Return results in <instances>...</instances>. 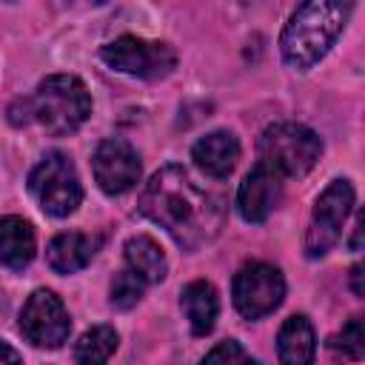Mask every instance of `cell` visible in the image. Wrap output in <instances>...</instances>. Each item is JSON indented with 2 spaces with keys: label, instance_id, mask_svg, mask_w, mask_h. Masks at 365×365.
Wrapping results in <instances>:
<instances>
[{
  "label": "cell",
  "instance_id": "cell-10",
  "mask_svg": "<svg viewBox=\"0 0 365 365\" xmlns=\"http://www.w3.org/2000/svg\"><path fill=\"white\" fill-rule=\"evenodd\" d=\"M94 177L100 188L111 197L125 194L140 180V157L125 140H103L94 151Z\"/></svg>",
  "mask_w": 365,
  "mask_h": 365
},
{
  "label": "cell",
  "instance_id": "cell-2",
  "mask_svg": "<svg viewBox=\"0 0 365 365\" xmlns=\"http://www.w3.org/2000/svg\"><path fill=\"white\" fill-rule=\"evenodd\" d=\"M356 0H302L279 37V51L288 68L308 71L319 63L351 20Z\"/></svg>",
  "mask_w": 365,
  "mask_h": 365
},
{
  "label": "cell",
  "instance_id": "cell-1",
  "mask_svg": "<svg viewBox=\"0 0 365 365\" xmlns=\"http://www.w3.org/2000/svg\"><path fill=\"white\" fill-rule=\"evenodd\" d=\"M140 214L165 228L177 245L197 251L222 228V208L180 165L160 168L143 188Z\"/></svg>",
  "mask_w": 365,
  "mask_h": 365
},
{
  "label": "cell",
  "instance_id": "cell-8",
  "mask_svg": "<svg viewBox=\"0 0 365 365\" xmlns=\"http://www.w3.org/2000/svg\"><path fill=\"white\" fill-rule=\"evenodd\" d=\"M231 294H234L237 311L245 319H259L274 308H279L285 297V279L279 268L268 262H245L234 277Z\"/></svg>",
  "mask_w": 365,
  "mask_h": 365
},
{
  "label": "cell",
  "instance_id": "cell-13",
  "mask_svg": "<svg viewBox=\"0 0 365 365\" xmlns=\"http://www.w3.org/2000/svg\"><path fill=\"white\" fill-rule=\"evenodd\" d=\"M97 251V240L83 231H66L57 234L46 248V262L57 274H74L91 262Z\"/></svg>",
  "mask_w": 365,
  "mask_h": 365
},
{
  "label": "cell",
  "instance_id": "cell-19",
  "mask_svg": "<svg viewBox=\"0 0 365 365\" xmlns=\"http://www.w3.org/2000/svg\"><path fill=\"white\" fill-rule=\"evenodd\" d=\"M336 354H342V356H348V359H362V354H365V334H362V319L359 317H354V319H348L345 325H342V331L336 334V336H331V342H328Z\"/></svg>",
  "mask_w": 365,
  "mask_h": 365
},
{
  "label": "cell",
  "instance_id": "cell-3",
  "mask_svg": "<svg viewBox=\"0 0 365 365\" xmlns=\"http://www.w3.org/2000/svg\"><path fill=\"white\" fill-rule=\"evenodd\" d=\"M31 100V117L40 120V125L54 134L66 137L74 134L91 114V97L80 77L74 74H51L46 77Z\"/></svg>",
  "mask_w": 365,
  "mask_h": 365
},
{
  "label": "cell",
  "instance_id": "cell-12",
  "mask_svg": "<svg viewBox=\"0 0 365 365\" xmlns=\"http://www.w3.org/2000/svg\"><path fill=\"white\" fill-rule=\"evenodd\" d=\"M191 157L208 177L222 180L234 171V165L240 160V143L228 131H211V134H205L202 140L194 143Z\"/></svg>",
  "mask_w": 365,
  "mask_h": 365
},
{
  "label": "cell",
  "instance_id": "cell-14",
  "mask_svg": "<svg viewBox=\"0 0 365 365\" xmlns=\"http://www.w3.org/2000/svg\"><path fill=\"white\" fill-rule=\"evenodd\" d=\"M34 228L23 217H3L0 220V262L11 271H23L34 259Z\"/></svg>",
  "mask_w": 365,
  "mask_h": 365
},
{
  "label": "cell",
  "instance_id": "cell-7",
  "mask_svg": "<svg viewBox=\"0 0 365 365\" xmlns=\"http://www.w3.org/2000/svg\"><path fill=\"white\" fill-rule=\"evenodd\" d=\"M351 205H354V188L348 180H334L317 200L314 205V214H311V225H308V234H305V254L311 259L317 257H325L339 234H342V225L351 214Z\"/></svg>",
  "mask_w": 365,
  "mask_h": 365
},
{
  "label": "cell",
  "instance_id": "cell-4",
  "mask_svg": "<svg viewBox=\"0 0 365 365\" xmlns=\"http://www.w3.org/2000/svg\"><path fill=\"white\" fill-rule=\"evenodd\" d=\"M257 151L279 177H302L317 165L322 140L302 123H274L259 134Z\"/></svg>",
  "mask_w": 365,
  "mask_h": 365
},
{
  "label": "cell",
  "instance_id": "cell-25",
  "mask_svg": "<svg viewBox=\"0 0 365 365\" xmlns=\"http://www.w3.org/2000/svg\"><path fill=\"white\" fill-rule=\"evenodd\" d=\"M83 3H94L97 6V3H106V0H83Z\"/></svg>",
  "mask_w": 365,
  "mask_h": 365
},
{
  "label": "cell",
  "instance_id": "cell-20",
  "mask_svg": "<svg viewBox=\"0 0 365 365\" xmlns=\"http://www.w3.org/2000/svg\"><path fill=\"white\" fill-rule=\"evenodd\" d=\"M143 285H145V282H143L131 268L120 271V274L114 277V282H111V302H114L117 308H123V311L134 308V305L140 302V297H143Z\"/></svg>",
  "mask_w": 365,
  "mask_h": 365
},
{
  "label": "cell",
  "instance_id": "cell-5",
  "mask_svg": "<svg viewBox=\"0 0 365 365\" xmlns=\"http://www.w3.org/2000/svg\"><path fill=\"white\" fill-rule=\"evenodd\" d=\"M29 191L37 197L40 208L51 217H68L83 200V188L71 160L60 151L46 154L29 174Z\"/></svg>",
  "mask_w": 365,
  "mask_h": 365
},
{
  "label": "cell",
  "instance_id": "cell-9",
  "mask_svg": "<svg viewBox=\"0 0 365 365\" xmlns=\"http://www.w3.org/2000/svg\"><path fill=\"white\" fill-rule=\"evenodd\" d=\"M68 311L51 291H34L20 311V331L37 348H60L68 336Z\"/></svg>",
  "mask_w": 365,
  "mask_h": 365
},
{
  "label": "cell",
  "instance_id": "cell-11",
  "mask_svg": "<svg viewBox=\"0 0 365 365\" xmlns=\"http://www.w3.org/2000/svg\"><path fill=\"white\" fill-rule=\"evenodd\" d=\"M282 194V177L262 160L245 174L237 191V211L245 222H262Z\"/></svg>",
  "mask_w": 365,
  "mask_h": 365
},
{
  "label": "cell",
  "instance_id": "cell-6",
  "mask_svg": "<svg viewBox=\"0 0 365 365\" xmlns=\"http://www.w3.org/2000/svg\"><path fill=\"white\" fill-rule=\"evenodd\" d=\"M100 57L114 71L131 74V77H140V80L168 77L177 66V51L168 43L140 40V37H131V34H123V37L106 43Z\"/></svg>",
  "mask_w": 365,
  "mask_h": 365
},
{
  "label": "cell",
  "instance_id": "cell-21",
  "mask_svg": "<svg viewBox=\"0 0 365 365\" xmlns=\"http://www.w3.org/2000/svg\"><path fill=\"white\" fill-rule=\"evenodd\" d=\"M205 362H251V354L240 342L228 339V342H220L217 348H211L205 354Z\"/></svg>",
  "mask_w": 365,
  "mask_h": 365
},
{
  "label": "cell",
  "instance_id": "cell-16",
  "mask_svg": "<svg viewBox=\"0 0 365 365\" xmlns=\"http://www.w3.org/2000/svg\"><path fill=\"white\" fill-rule=\"evenodd\" d=\"M277 351H279V359L288 362V365H305V362L314 359L317 336H314V328H311L308 317L294 314L282 322V328L277 334Z\"/></svg>",
  "mask_w": 365,
  "mask_h": 365
},
{
  "label": "cell",
  "instance_id": "cell-23",
  "mask_svg": "<svg viewBox=\"0 0 365 365\" xmlns=\"http://www.w3.org/2000/svg\"><path fill=\"white\" fill-rule=\"evenodd\" d=\"M362 225H365V217L359 214V217H356V225H354V240H351V251H359V245H362Z\"/></svg>",
  "mask_w": 365,
  "mask_h": 365
},
{
  "label": "cell",
  "instance_id": "cell-17",
  "mask_svg": "<svg viewBox=\"0 0 365 365\" xmlns=\"http://www.w3.org/2000/svg\"><path fill=\"white\" fill-rule=\"evenodd\" d=\"M125 262L143 282H160L165 279V271H168L163 248L145 234H137L125 242Z\"/></svg>",
  "mask_w": 365,
  "mask_h": 365
},
{
  "label": "cell",
  "instance_id": "cell-15",
  "mask_svg": "<svg viewBox=\"0 0 365 365\" xmlns=\"http://www.w3.org/2000/svg\"><path fill=\"white\" fill-rule=\"evenodd\" d=\"M182 311H185V319L191 325V334L194 336H205L211 334L214 322H217V311H220V299H217V291L211 282L205 279H194L182 288Z\"/></svg>",
  "mask_w": 365,
  "mask_h": 365
},
{
  "label": "cell",
  "instance_id": "cell-18",
  "mask_svg": "<svg viewBox=\"0 0 365 365\" xmlns=\"http://www.w3.org/2000/svg\"><path fill=\"white\" fill-rule=\"evenodd\" d=\"M117 351V331L108 325L88 328L74 345V362H106Z\"/></svg>",
  "mask_w": 365,
  "mask_h": 365
},
{
  "label": "cell",
  "instance_id": "cell-22",
  "mask_svg": "<svg viewBox=\"0 0 365 365\" xmlns=\"http://www.w3.org/2000/svg\"><path fill=\"white\" fill-rule=\"evenodd\" d=\"M351 285H354V294H356V297H365V285H362V265H354V268H351Z\"/></svg>",
  "mask_w": 365,
  "mask_h": 365
},
{
  "label": "cell",
  "instance_id": "cell-24",
  "mask_svg": "<svg viewBox=\"0 0 365 365\" xmlns=\"http://www.w3.org/2000/svg\"><path fill=\"white\" fill-rule=\"evenodd\" d=\"M0 362H20V354H17L11 345L0 342Z\"/></svg>",
  "mask_w": 365,
  "mask_h": 365
}]
</instances>
